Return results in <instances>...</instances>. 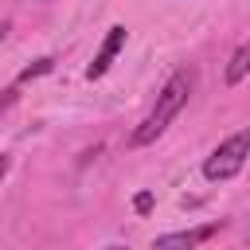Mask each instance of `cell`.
<instances>
[{
	"mask_svg": "<svg viewBox=\"0 0 250 250\" xmlns=\"http://www.w3.org/2000/svg\"><path fill=\"white\" fill-rule=\"evenodd\" d=\"M191 86H195V78H191V70H176L164 86H160V94H156V102H152V109H148V117L133 129V137H129V145H152L172 121H176V113L188 105V98H191Z\"/></svg>",
	"mask_w": 250,
	"mask_h": 250,
	"instance_id": "1",
	"label": "cell"
},
{
	"mask_svg": "<svg viewBox=\"0 0 250 250\" xmlns=\"http://www.w3.org/2000/svg\"><path fill=\"white\" fill-rule=\"evenodd\" d=\"M246 160H250V125L238 129V133H230L227 141H219V145L211 148V156L203 160V176H207L211 184H223V180L238 176V172L246 168Z\"/></svg>",
	"mask_w": 250,
	"mask_h": 250,
	"instance_id": "2",
	"label": "cell"
},
{
	"mask_svg": "<svg viewBox=\"0 0 250 250\" xmlns=\"http://www.w3.org/2000/svg\"><path fill=\"white\" fill-rule=\"evenodd\" d=\"M219 219L215 223H203V227H188V230H172V234H160V238H152V250H195L199 242H207V238H215L219 234Z\"/></svg>",
	"mask_w": 250,
	"mask_h": 250,
	"instance_id": "3",
	"label": "cell"
},
{
	"mask_svg": "<svg viewBox=\"0 0 250 250\" xmlns=\"http://www.w3.org/2000/svg\"><path fill=\"white\" fill-rule=\"evenodd\" d=\"M125 39H129V31H125L121 23H113V27H109V35H105V43H102V51H98V55H94V62L86 66V78H102V74L109 70V62L117 59V51L125 47Z\"/></svg>",
	"mask_w": 250,
	"mask_h": 250,
	"instance_id": "4",
	"label": "cell"
},
{
	"mask_svg": "<svg viewBox=\"0 0 250 250\" xmlns=\"http://www.w3.org/2000/svg\"><path fill=\"white\" fill-rule=\"evenodd\" d=\"M246 74H250V39L234 47V55H230V62H227V86H238Z\"/></svg>",
	"mask_w": 250,
	"mask_h": 250,
	"instance_id": "5",
	"label": "cell"
},
{
	"mask_svg": "<svg viewBox=\"0 0 250 250\" xmlns=\"http://www.w3.org/2000/svg\"><path fill=\"white\" fill-rule=\"evenodd\" d=\"M51 66H55V59H51V55H47V59H35L31 66H23V70H20V82H31V78H39V74H47Z\"/></svg>",
	"mask_w": 250,
	"mask_h": 250,
	"instance_id": "6",
	"label": "cell"
},
{
	"mask_svg": "<svg viewBox=\"0 0 250 250\" xmlns=\"http://www.w3.org/2000/svg\"><path fill=\"white\" fill-rule=\"evenodd\" d=\"M133 207H137L141 215H145V211H152V191H141V195L133 199Z\"/></svg>",
	"mask_w": 250,
	"mask_h": 250,
	"instance_id": "7",
	"label": "cell"
},
{
	"mask_svg": "<svg viewBox=\"0 0 250 250\" xmlns=\"http://www.w3.org/2000/svg\"><path fill=\"white\" fill-rule=\"evenodd\" d=\"M105 250H129V246H105Z\"/></svg>",
	"mask_w": 250,
	"mask_h": 250,
	"instance_id": "8",
	"label": "cell"
}]
</instances>
